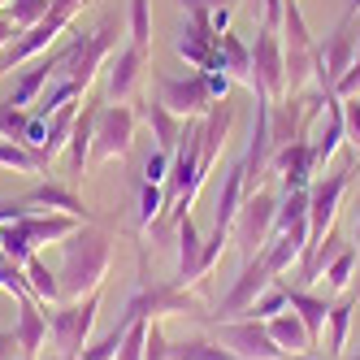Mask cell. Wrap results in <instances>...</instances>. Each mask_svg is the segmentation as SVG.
Masks as SVG:
<instances>
[{"label":"cell","mask_w":360,"mask_h":360,"mask_svg":"<svg viewBox=\"0 0 360 360\" xmlns=\"http://www.w3.org/2000/svg\"><path fill=\"white\" fill-rule=\"evenodd\" d=\"M165 213V187L161 183H139V209H135V226L148 230L152 221H157Z\"/></svg>","instance_id":"obj_31"},{"label":"cell","mask_w":360,"mask_h":360,"mask_svg":"<svg viewBox=\"0 0 360 360\" xmlns=\"http://www.w3.org/2000/svg\"><path fill=\"white\" fill-rule=\"evenodd\" d=\"M74 117H79V105H70L65 109H57L53 117H48V139H44V148H39V157L44 161H53L61 148H70V131H74Z\"/></svg>","instance_id":"obj_27"},{"label":"cell","mask_w":360,"mask_h":360,"mask_svg":"<svg viewBox=\"0 0 360 360\" xmlns=\"http://www.w3.org/2000/svg\"><path fill=\"white\" fill-rule=\"evenodd\" d=\"M356 360H360V356H356Z\"/></svg>","instance_id":"obj_53"},{"label":"cell","mask_w":360,"mask_h":360,"mask_svg":"<svg viewBox=\"0 0 360 360\" xmlns=\"http://www.w3.org/2000/svg\"><path fill=\"white\" fill-rule=\"evenodd\" d=\"M53 5H65V9H74V13H79V9L87 5V0H53Z\"/></svg>","instance_id":"obj_48"},{"label":"cell","mask_w":360,"mask_h":360,"mask_svg":"<svg viewBox=\"0 0 360 360\" xmlns=\"http://www.w3.org/2000/svg\"><path fill=\"white\" fill-rule=\"evenodd\" d=\"M352 248L360 252V213H356V243H352ZM356 278H360V274H356Z\"/></svg>","instance_id":"obj_49"},{"label":"cell","mask_w":360,"mask_h":360,"mask_svg":"<svg viewBox=\"0 0 360 360\" xmlns=\"http://www.w3.org/2000/svg\"><path fill=\"white\" fill-rule=\"evenodd\" d=\"M343 131H347V143L360 148V96L343 100Z\"/></svg>","instance_id":"obj_40"},{"label":"cell","mask_w":360,"mask_h":360,"mask_svg":"<svg viewBox=\"0 0 360 360\" xmlns=\"http://www.w3.org/2000/svg\"><path fill=\"white\" fill-rule=\"evenodd\" d=\"M174 239H178V274H174V282H178V287H191V282H195V265H200V248H204L191 213L178 221V235Z\"/></svg>","instance_id":"obj_21"},{"label":"cell","mask_w":360,"mask_h":360,"mask_svg":"<svg viewBox=\"0 0 360 360\" xmlns=\"http://www.w3.org/2000/svg\"><path fill=\"white\" fill-rule=\"evenodd\" d=\"M79 96H83V91L74 87L70 79H61V74H57V83H48V87H44V96L35 100V109H31V113H39V117H53L57 109H65L70 100H79Z\"/></svg>","instance_id":"obj_30"},{"label":"cell","mask_w":360,"mask_h":360,"mask_svg":"<svg viewBox=\"0 0 360 360\" xmlns=\"http://www.w3.org/2000/svg\"><path fill=\"white\" fill-rule=\"evenodd\" d=\"M265 326H269V334H274V343H278L282 352H287V356H308V352L317 347L313 339H308L304 321L291 313V308H287V313H278V317H269Z\"/></svg>","instance_id":"obj_22"},{"label":"cell","mask_w":360,"mask_h":360,"mask_svg":"<svg viewBox=\"0 0 360 360\" xmlns=\"http://www.w3.org/2000/svg\"><path fill=\"white\" fill-rule=\"evenodd\" d=\"M27 122H31V109H18L9 100H0V139H18L27 135Z\"/></svg>","instance_id":"obj_35"},{"label":"cell","mask_w":360,"mask_h":360,"mask_svg":"<svg viewBox=\"0 0 360 360\" xmlns=\"http://www.w3.org/2000/svg\"><path fill=\"white\" fill-rule=\"evenodd\" d=\"M143 117H148V126H152V135H157V152H169V157H174L178 135H183V117H174L161 100H148V105H143Z\"/></svg>","instance_id":"obj_24"},{"label":"cell","mask_w":360,"mask_h":360,"mask_svg":"<svg viewBox=\"0 0 360 360\" xmlns=\"http://www.w3.org/2000/svg\"><path fill=\"white\" fill-rule=\"evenodd\" d=\"M356 61V35H352V22H339V31H334L321 48H317V87L321 91H334V83L343 79Z\"/></svg>","instance_id":"obj_13"},{"label":"cell","mask_w":360,"mask_h":360,"mask_svg":"<svg viewBox=\"0 0 360 360\" xmlns=\"http://www.w3.org/2000/svg\"><path fill=\"white\" fill-rule=\"evenodd\" d=\"M213 339L235 356V360H282V352L274 343V334L265 321L256 317H230V321H213Z\"/></svg>","instance_id":"obj_6"},{"label":"cell","mask_w":360,"mask_h":360,"mask_svg":"<svg viewBox=\"0 0 360 360\" xmlns=\"http://www.w3.org/2000/svg\"><path fill=\"white\" fill-rule=\"evenodd\" d=\"M352 313H356V291H343L339 300L330 304V347H326V356H330V360H339V356L347 352Z\"/></svg>","instance_id":"obj_23"},{"label":"cell","mask_w":360,"mask_h":360,"mask_svg":"<svg viewBox=\"0 0 360 360\" xmlns=\"http://www.w3.org/2000/svg\"><path fill=\"white\" fill-rule=\"evenodd\" d=\"M278 313H287V287H282V282L265 287L261 295H256V304L248 308V317H256V321H269V317H278Z\"/></svg>","instance_id":"obj_34"},{"label":"cell","mask_w":360,"mask_h":360,"mask_svg":"<svg viewBox=\"0 0 360 360\" xmlns=\"http://www.w3.org/2000/svg\"><path fill=\"white\" fill-rule=\"evenodd\" d=\"M18 217H27V204H22V200H0V226L18 221Z\"/></svg>","instance_id":"obj_44"},{"label":"cell","mask_w":360,"mask_h":360,"mask_svg":"<svg viewBox=\"0 0 360 360\" xmlns=\"http://www.w3.org/2000/svg\"><path fill=\"white\" fill-rule=\"evenodd\" d=\"M243 161H235L226 174H221V191H217V209H213V226L226 230L230 235V226H235V213H239V204L248 200V187H243Z\"/></svg>","instance_id":"obj_19"},{"label":"cell","mask_w":360,"mask_h":360,"mask_svg":"<svg viewBox=\"0 0 360 360\" xmlns=\"http://www.w3.org/2000/svg\"><path fill=\"white\" fill-rule=\"evenodd\" d=\"M169 360H235V356L213 339H183V343H174Z\"/></svg>","instance_id":"obj_32"},{"label":"cell","mask_w":360,"mask_h":360,"mask_svg":"<svg viewBox=\"0 0 360 360\" xmlns=\"http://www.w3.org/2000/svg\"><path fill=\"white\" fill-rule=\"evenodd\" d=\"M109 256H113V235L109 226L87 221L61 243V300H83L100 291V282L109 274Z\"/></svg>","instance_id":"obj_1"},{"label":"cell","mask_w":360,"mask_h":360,"mask_svg":"<svg viewBox=\"0 0 360 360\" xmlns=\"http://www.w3.org/2000/svg\"><path fill=\"white\" fill-rule=\"evenodd\" d=\"M96 313H100V291L83 295V300H70V304H53L48 308V334H53V347L61 360L70 356H83L87 339H91V326H96Z\"/></svg>","instance_id":"obj_3"},{"label":"cell","mask_w":360,"mask_h":360,"mask_svg":"<svg viewBox=\"0 0 360 360\" xmlns=\"http://www.w3.org/2000/svg\"><path fill=\"white\" fill-rule=\"evenodd\" d=\"M217 48H221V65H226L230 79L252 87V44H243L235 31H226V35L217 39Z\"/></svg>","instance_id":"obj_25"},{"label":"cell","mask_w":360,"mask_h":360,"mask_svg":"<svg viewBox=\"0 0 360 360\" xmlns=\"http://www.w3.org/2000/svg\"><path fill=\"white\" fill-rule=\"evenodd\" d=\"M230 243V235H226V230H217L213 226V235L209 239H204V248H200V265H195V282H204V274H209L213 265H217V256H221V248Z\"/></svg>","instance_id":"obj_36"},{"label":"cell","mask_w":360,"mask_h":360,"mask_svg":"<svg viewBox=\"0 0 360 360\" xmlns=\"http://www.w3.org/2000/svg\"><path fill=\"white\" fill-rule=\"evenodd\" d=\"M274 274L265 269V261L261 256H252V261H243V269H239V278H235V287H230L226 295H221V304H217V317L213 321H230V317H239V313H248V308L256 304V295H261L265 287H274Z\"/></svg>","instance_id":"obj_12"},{"label":"cell","mask_w":360,"mask_h":360,"mask_svg":"<svg viewBox=\"0 0 360 360\" xmlns=\"http://www.w3.org/2000/svg\"><path fill=\"white\" fill-rule=\"evenodd\" d=\"M265 178H282V191H308V187H313V178H317L313 139H291L287 148H274Z\"/></svg>","instance_id":"obj_11"},{"label":"cell","mask_w":360,"mask_h":360,"mask_svg":"<svg viewBox=\"0 0 360 360\" xmlns=\"http://www.w3.org/2000/svg\"><path fill=\"white\" fill-rule=\"evenodd\" d=\"M356 13H360V0H347V13H343V22H356Z\"/></svg>","instance_id":"obj_47"},{"label":"cell","mask_w":360,"mask_h":360,"mask_svg":"<svg viewBox=\"0 0 360 360\" xmlns=\"http://www.w3.org/2000/svg\"><path fill=\"white\" fill-rule=\"evenodd\" d=\"M13 35H18V27H13V22H9L5 13H0V53H5V48L13 44Z\"/></svg>","instance_id":"obj_46"},{"label":"cell","mask_w":360,"mask_h":360,"mask_svg":"<svg viewBox=\"0 0 360 360\" xmlns=\"http://www.w3.org/2000/svg\"><path fill=\"white\" fill-rule=\"evenodd\" d=\"M274 213H278V195L269 187H256L235 213V226H230V243H239L243 261H252L269 239H274Z\"/></svg>","instance_id":"obj_5"},{"label":"cell","mask_w":360,"mask_h":360,"mask_svg":"<svg viewBox=\"0 0 360 360\" xmlns=\"http://www.w3.org/2000/svg\"><path fill=\"white\" fill-rule=\"evenodd\" d=\"M356 274H360V252L347 243V248H343V252H339V256H334V261L326 265V287L343 295V291H352Z\"/></svg>","instance_id":"obj_28"},{"label":"cell","mask_w":360,"mask_h":360,"mask_svg":"<svg viewBox=\"0 0 360 360\" xmlns=\"http://www.w3.org/2000/svg\"><path fill=\"white\" fill-rule=\"evenodd\" d=\"M70 360H83V356H70Z\"/></svg>","instance_id":"obj_51"},{"label":"cell","mask_w":360,"mask_h":360,"mask_svg":"<svg viewBox=\"0 0 360 360\" xmlns=\"http://www.w3.org/2000/svg\"><path fill=\"white\" fill-rule=\"evenodd\" d=\"M148 65V48H122V53L109 61V79H105V96H109V105H126V100L135 96L139 87V74Z\"/></svg>","instance_id":"obj_15"},{"label":"cell","mask_w":360,"mask_h":360,"mask_svg":"<svg viewBox=\"0 0 360 360\" xmlns=\"http://www.w3.org/2000/svg\"><path fill=\"white\" fill-rule=\"evenodd\" d=\"M352 178H356V161H347L334 174L313 178V187H308V248L304 252H313L330 235V226H334V217H339V204H343V195L352 187Z\"/></svg>","instance_id":"obj_4"},{"label":"cell","mask_w":360,"mask_h":360,"mask_svg":"<svg viewBox=\"0 0 360 360\" xmlns=\"http://www.w3.org/2000/svg\"><path fill=\"white\" fill-rule=\"evenodd\" d=\"M0 165L18 169V174H44L48 169V161L39 157V152H31L27 143H18V139H0Z\"/></svg>","instance_id":"obj_29"},{"label":"cell","mask_w":360,"mask_h":360,"mask_svg":"<svg viewBox=\"0 0 360 360\" xmlns=\"http://www.w3.org/2000/svg\"><path fill=\"white\" fill-rule=\"evenodd\" d=\"M230 83H235V79H230L226 70H209V74H204V87H209L213 105H217V100H226V96H230Z\"/></svg>","instance_id":"obj_42"},{"label":"cell","mask_w":360,"mask_h":360,"mask_svg":"<svg viewBox=\"0 0 360 360\" xmlns=\"http://www.w3.org/2000/svg\"><path fill=\"white\" fill-rule=\"evenodd\" d=\"M18 339H13V330H0V360H18Z\"/></svg>","instance_id":"obj_45"},{"label":"cell","mask_w":360,"mask_h":360,"mask_svg":"<svg viewBox=\"0 0 360 360\" xmlns=\"http://www.w3.org/2000/svg\"><path fill=\"white\" fill-rule=\"evenodd\" d=\"M70 22H74V9L53 5V13L39 18L35 27H27V31H22V35L5 48V53H0V74H9V70H18V65H27L35 53H44V48H48V44H53V39L70 27Z\"/></svg>","instance_id":"obj_8"},{"label":"cell","mask_w":360,"mask_h":360,"mask_svg":"<svg viewBox=\"0 0 360 360\" xmlns=\"http://www.w3.org/2000/svg\"><path fill=\"white\" fill-rule=\"evenodd\" d=\"M135 139V113L126 105H100L96 109V131H91V161H113L126 157Z\"/></svg>","instance_id":"obj_9"},{"label":"cell","mask_w":360,"mask_h":360,"mask_svg":"<svg viewBox=\"0 0 360 360\" xmlns=\"http://www.w3.org/2000/svg\"><path fill=\"white\" fill-rule=\"evenodd\" d=\"M13 339L22 360H35L44 339H48V308L39 300H18V326H13Z\"/></svg>","instance_id":"obj_16"},{"label":"cell","mask_w":360,"mask_h":360,"mask_svg":"<svg viewBox=\"0 0 360 360\" xmlns=\"http://www.w3.org/2000/svg\"><path fill=\"white\" fill-rule=\"evenodd\" d=\"M48 13H53V0H9V5H5V18L13 22L18 31L35 27V22L48 18Z\"/></svg>","instance_id":"obj_33"},{"label":"cell","mask_w":360,"mask_h":360,"mask_svg":"<svg viewBox=\"0 0 360 360\" xmlns=\"http://www.w3.org/2000/svg\"><path fill=\"white\" fill-rule=\"evenodd\" d=\"M0 5H9V0H0Z\"/></svg>","instance_id":"obj_52"},{"label":"cell","mask_w":360,"mask_h":360,"mask_svg":"<svg viewBox=\"0 0 360 360\" xmlns=\"http://www.w3.org/2000/svg\"><path fill=\"white\" fill-rule=\"evenodd\" d=\"M230 122H235V109H230V100H217V105L200 117L204 126V148H200V178H209L213 161H217V148L226 143V131H230Z\"/></svg>","instance_id":"obj_18"},{"label":"cell","mask_w":360,"mask_h":360,"mask_svg":"<svg viewBox=\"0 0 360 360\" xmlns=\"http://www.w3.org/2000/svg\"><path fill=\"white\" fill-rule=\"evenodd\" d=\"M131 44L152 48V18H148V0H131Z\"/></svg>","instance_id":"obj_37"},{"label":"cell","mask_w":360,"mask_h":360,"mask_svg":"<svg viewBox=\"0 0 360 360\" xmlns=\"http://www.w3.org/2000/svg\"><path fill=\"white\" fill-rule=\"evenodd\" d=\"M282 282V278H278ZM287 287V282H282ZM287 308L304 321V330H308V339L313 343H321V334H326V321H330V300L326 295H313L308 287H287Z\"/></svg>","instance_id":"obj_17"},{"label":"cell","mask_w":360,"mask_h":360,"mask_svg":"<svg viewBox=\"0 0 360 360\" xmlns=\"http://www.w3.org/2000/svg\"><path fill=\"white\" fill-rule=\"evenodd\" d=\"M96 109L100 100H91V105H83V113L74 117V131H70V178H79L91 161V131H96Z\"/></svg>","instance_id":"obj_20"},{"label":"cell","mask_w":360,"mask_h":360,"mask_svg":"<svg viewBox=\"0 0 360 360\" xmlns=\"http://www.w3.org/2000/svg\"><path fill=\"white\" fill-rule=\"evenodd\" d=\"M22 274H27V287H31V295L44 304V308H53V304H61V282H57V274L48 269L39 256H31L27 265H22Z\"/></svg>","instance_id":"obj_26"},{"label":"cell","mask_w":360,"mask_h":360,"mask_svg":"<svg viewBox=\"0 0 360 360\" xmlns=\"http://www.w3.org/2000/svg\"><path fill=\"white\" fill-rule=\"evenodd\" d=\"M143 343H148V321H135L131 330H126V339H122L113 360H143Z\"/></svg>","instance_id":"obj_38"},{"label":"cell","mask_w":360,"mask_h":360,"mask_svg":"<svg viewBox=\"0 0 360 360\" xmlns=\"http://www.w3.org/2000/svg\"><path fill=\"white\" fill-rule=\"evenodd\" d=\"M334 96H339V100H352V96H360V44H356V61H352V70L343 74L339 83H334Z\"/></svg>","instance_id":"obj_39"},{"label":"cell","mask_w":360,"mask_h":360,"mask_svg":"<svg viewBox=\"0 0 360 360\" xmlns=\"http://www.w3.org/2000/svg\"><path fill=\"white\" fill-rule=\"evenodd\" d=\"M113 44H117V18L109 13V18H100V27H96V31L74 35L65 48H57V53H61L57 74H61V79H70L79 91H87V87H91V79H96V70L109 61Z\"/></svg>","instance_id":"obj_2"},{"label":"cell","mask_w":360,"mask_h":360,"mask_svg":"<svg viewBox=\"0 0 360 360\" xmlns=\"http://www.w3.org/2000/svg\"><path fill=\"white\" fill-rule=\"evenodd\" d=\"M256 5H265V0H252V9H256Z\"/></svg>","instance_id":"obj_50"},{"label":"cell","mask_w":360,"mask_h":360,"mask_svg":"<svg viewBox=\"0 0 360 360\" xmlns=\"http://www.w3.org/2000/svg\"><path fill=\"white\" fill-rule=\"evenodd\" d=\"M252 96L265 100H287V53H282V35L261 27L252 44Z\"/></svg>","instance_id":"obj_7"},{"label":"cell","mask_w":360,"mask_h":360,"mask_svg":"<svg viewBox=\"0 0 360 360\" xmlns=\"http://www.w3.org/2000/svg\"><path fill=\"white\" fill-rule=\"evenodd\" d=\"M22 204H27V213H70L79 221H100L87 204L74 195L70 183H39V187H31L27 195H22Z\"/></svg>","instance_id":"obj_14"},{"label":"cell","mask_w":360,"mask_h":360,"mask_svg":"<svg viewBox=\"0 0 360 360\" xmlns=\"http://www.w3.org/2000/svg\"><path fill=\"white\" fill-rule=\"evenodd\" d=\"M169 152H157V157H148V165H143V183H161L165 187V178H169Z\"/></svg>","instance_id":"obj_41"},{"label":"cell","mask_w":360,"mask_h":360,"mask_svg":"<svg viewBox=\"0 0 360 360\" xmlns=\"http://www.w3.org/2000/svg\"><path fill=\"white\" fill-rule=\"evenodd\" d=\"M152 83H157V100L174 113V117H204L213 109V96L204 87V74L195 70L191 79H169V74H152Z\"/></svg>","instance_id":"obj_10"},{"label":"cell","mask_w":360,"mask_h":360,"mask_svg":"<svg viewBox=\"0 0 360 360\" xmlns=\"http://www.w3.org/2000/svg\"><path fill=\"white\" fill-rule=\"evenodd\" d=\"M178 5H183V13H195V9H200V13H209V18H213L217 9H230L235 0H178Z\"/></svg>","instance_id":"obj_43"}]
</instances>
